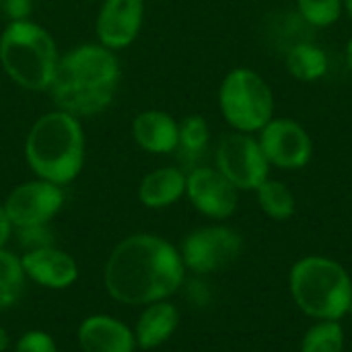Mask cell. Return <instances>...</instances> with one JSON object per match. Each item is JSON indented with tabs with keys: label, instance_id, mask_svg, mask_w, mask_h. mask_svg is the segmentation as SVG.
Here are the masks:
<instances>
[{
	"label": "cell",
	"instance_id": "12",
	"mask_svg": "<svg viewBox=\"0 0 352 352\" xmlns=\"http://www.w3.org/2000/svg\"><path fill=\"white\" fill-rule=\"evenodd\" d=\"M146 21V0H103L95 14V41L111 52L130 47Z\"/></svg>",
	"mask_w": 352,
	"mask_h": 352
},
{
	"label": "cell",
	"instance_id": "8",
	"mask_svg": "<svg viewBox=\"0 0 352 352\" xmlns=\"http://www.w3.org/2000/svg\"><path fill=\"white\" fill-rule=\"evenodd\" d=\"M214 167L239 190L256 192L262 182L270 177V163L256 134L229 132L214 148Z\"/></svg>",
	"mask_w": 352,
	"mask_h": 352
},
{
	"label": "cell",
	"instance_id": "11",
	"mask_svg": "<svg viewBox=\"0 0 352 352\" xmlns=\"http://www.w3.org/2000/svg\"><path fill=\"white\" fill-rule=\"evenodd\" d=\"M186 200L204 219L225 223L239 208V190L214 165H196L186 173Z\"/></svg>",
	"mask_w": 352,
	"mask_h": 352
},
{
	"label": "cell",
	"instance_id": "22",
	"mask_svg": "<svg viewBox=\"0 0 352 352\" xmlns=\"http://www.w3.org/2000/svg\"><path fill=\"white\" fill-rule=\"evenodd\" d=\"M297 14L316 29H328L344 14L342 0H295Z\"/></svg>",
	"mask_w": 352,
	"mask_h": 352
},
{
	"label": "cell",
	"instance_id": "17",
	"mask_svg": "<svg viewBox=\"0 0 352 352\" xmlns=\"http://www.w3.org/2000/svg\"><path fill=\"white\" fill-rule=\"evenodd\" d=\"M138 202L148 210H165L186 198V171L175 165H161L142 175Z\"/></svg>",
	"mask_w": 352,
	"mask_h": 352
},
{
	"label": "cell",
	"instance_id": "25",
	"mask_svg": "<svg viewBox=\"0 0 352 352\" xmlns=\"http://www.w3.org/2000/svg\"><path fill=\"white\" fill-rule=\"evenodd\" d=\"M14 235H16V239H19L23 252H31V250H39V248L54 245V235H52V231H50V225L16 229Z\"/></svg>",
	"mask_w": 352,
	"mask_h": 352
},
{
	"label": "cell",
	"instance_id": "2",
	"mask_svg": "<svg viewBox=\"0 0 352 352\" xmlns=\"http://www.w3.org/2000/svg\"><path fill=\"white\" fill-rule=\"evenodd\" d=\"M122 64L116 52L97 41L70 47L60 56L50 97L54 107L80 120L103 113L116 99Z\"/></svg>",
	"mask_w": 352,
	"mask_h": 352
},
{
	"label": "cell",
	"instance_id": "20",
	"mask_svg": "<svg viewBox=\"0 0 352 352\" xmlns=\"http://www.w3.org/2000/svg\"><path fill=\"white\" fill-rule=\"evenodd\" d=\"M346 334L340 322L322 320L314 322L299 344V352H344Z\"/></svg>",
	"mask_w": 352,
	"mask_h": 352
},
{
	"label": "cell",
	"instance_id": "24",
	"mask_svg": "<svg viewBox=\"0 0 352 352\" xmlns=\"http://www.w3.org/2000/svg\"><path fill=\"white\" fill-rule=\"evenodd\" d=\"M12 352H60L56 338L45 332V330H27L23 332L14 342H12Z\"/></svg>",
	"mask_w": 352,
	"mask_h": 352
},
{
	"label": "cell",
	"instance_id": "10",
	"mask_svg": "<svg viewBox=\"0 0 352 352\" xmlns=\"http://www.w3.org/2000/svg\"><path fill=\"white\" fill-rule=\"evenodd\" d=\"M266 161L274 169L299 171L314 159V140L307 128L293 118H272L258 134Z\"/></svg>",
	"mask_w": 352,
	"mask_h": 352
},
{
	"label": "cell",
	"instance_id": "27",
	"mask_svg": "<svg viewBox=\"0 0 352 352\" xmlns=\"http://www.w3.org/2000/svg\"><path fill=\"white\" fill-rule=\"evenodd\" d=\"M186 285H188V297H190L196 305H206V303H208L210 291H208V287L200 280V276H196V280H192V283L186 280Z\"/></svg>",
	"mask_w": 352,
	"mask_h": 352
},
{
	"label": "cell",
	"instance_id": "14",
	"mask_svg": "<svg viewBox=\"0 0 352 352\" xmlns=\"http://www.w3.org/2000/svg\"><path fill=\"white\" fill-rule=\"evenodd\" d=\"M80 352H136L138 344L132 326L109 314L87 316L76 328Z\"/></svg>",
	"mask_w": 352,
	"mask_h": 352
},
{
	"label": "cell",
	"instance_id": "9",
	"mask_svg": "<svg viewBox=\"0 0 352 352\" xmlns=\"http://www.w3.org/2000/svg\"><path fill=\"white\" fill-rule=\"evenodd\" d=\"M64 188L39 177H31L14 186L2 200L14 231L50 225L64 208Z\"/></svg>",
	"mask_w": 352,
	"mask_h": 352
},
{
	"label": "cell",
	"instance_id": "6",
	"mask_svg": "<svg viewBox=\"0 0 352 352\" xmlns=\"http://www.w3.org/2000/svg\"><path fill=\"white\" fill-rule=\"evenodd\" d=\"M219 111L233 132L258 134L276 109L274 91L268 80L248 68L237 66L225 74L219 85Z\"/></svg>",
	"mask_w": 352,
	"mask_h": 352
},
{
	"label": "cell",
	"instance_id": "28",
	"mask_svg": "<svg viewBox=\"0 0 352 352\" xmlns=\"http://www.w3.org/2000/svg\"><path fill=\"white\" fill-rule=\"evenodd\" d=\"M12 235H14V227L4 210V204L0 202V248H6V243L10 241Z\"/></svg>",
	"mask_w": 352,
	"mask_h": 352
},
{
	"label": "cell",
	"instance_id": "3",
	"mask_svg": "<svg viewBox=\"0 0 352 352\" xmlns=\"http://www.w3.org/2000/svg\"><path fill=\"white\" fill-rule=\"evenodd\" d=\"M23 157L33 177L62 188L70 186L87 161L82 120L58 107L41 113L25 136Z\"/></svg>",
	"mask_w": 352,
	"mask_h": 352
},
{
	"label": "cell",
	"instance_id": "30",
	"mask_svg": "<svg viewBox=\"0 0 352 352\" xmlns=\"http://www.w3.org/2000/svg\"><path fill=\"white\" fill-rule=\"evenodd\" d=\"M6 351H12V340H10V334L4 328H0V352Z\"/></svg>",
	"mask_w": 352,
	"mask_h": 352
},
{
	"label": "cell",
	"instance_id": "33",
	"mask_svg": "<svg viewBox=\"0 0 352 352\" xmlns=\"http://www.w3.org/2000/svg\"><path fill=\"white\" fill-rule=\"evenodd\" d=\"M349 316H351V318H352V301H351V309H349Z\"/></svg>",
	"mask_w": 352,
	"mask_h": 352
},
{
	"label": "cell",
	"instance_id": "26",
	"mask_svg": "<svg viewBox=\"0 0 352 352\" xmlns=\"http://www.w3.org/2000/svg\"><path fill=\"white\" fill-rule=\"evenodd\" d=\"M0 8L8 16V21L31 19V0H0Z\"/></svg>",
	"mask_w": 352,
	"mask_h": 352
},
{
	"label": "cell",
	"instance_id": "31",
	"mask_svg": "<svg viewBox=\"0 0 352 352\" xmlns=\"http://www.w3.org/2000/svg\"><path fill=\"white\" fill-rule=\"evenodd\" d=\"M344 62H346V68L351 70L352 74V35L351 39L346 41V47H344Z\"/></svg>",
	"mask_w": 352,
	"mask_h": 352
},
{
	"label": "cell",
	"instance_id": "18",
	"mask_svg": "<svg viewBox=\"0 0 352 352\" xmlns=\"http://www.w3.org/2000/svg\"><path fill=\"white\" fill-rule=\"evenodd\" d=\"M287 72L299 82H318L328 74L330 60L322 45L314 41H297L285 56Z\"/></svg>",
	"mask_w": 352,
	"mask_h": 352
},
{
	"label": "cell",
	"instance_id": "16",
	"mask_svg": "<svg viewBox=\"0 0 352 352\" xmlns=\"http://www.w3.org/2000/svg\"><path fill=\"white\" fill-rule=\"evenodd\" d=\"M182 324V311L171 299L155 301L140 307L136 324L132 326L140 351H155L167 344Z\"/></svg>",
	"mask_w": 352,
	"mask_h": 352
},
{
	"label": "cell",
	"instance_id": "7",
	"mask_svg": "<svg viewBox=\"0 0 352 352\" xmlns=\"http://www.w3.org/2000/svg\"><path fill=\"white\" fill-rule=\"evenodd\" d=\"M241 252L243 237L239 231L223 223H212L190 231L179 245L186 270L202 278L235 264Z\"/></svg>",
	"mask_w": 352,
	"mask_h": 352
},
{
	"label": "cell",
	"instance_id": "21",
	"mask_svg": "<svg viewBox=\"0 0 352 352\" xmlns=\"http://www.w3.org/2000/svg\"><path fill=\"white\" fill-rule=\"evenodd\" d=\"M210 144V124L200 113H190L179 120V144L177 151L186 159H198Z\"/></svg>",
	"mask_w": 352,
	"mask_h": 352
},
{
	"label": "cell",
	"instance_id": "5",
	"mask_svg": "<svg viewBox=\"0 0 352 352\" xmlns=\"http://www.w3.org/2000/svg\"><path fill=\"white\" fill-rule=\"evenodd\" d=\"M289 293L297 309L309 320L340 322L351 309V272L334 258L303 256L289 272Z\"/></svg>",
	"mask_w": 352,
	"mask_h": 352
},
{
	"label": "cell",
	"instance_id": "32",
	"mask_svg": "<svg viewBox=\"0 0 352 352\" xmlns=\"http://www.w3.org/2000/svg\"><path fill=\"white\" fill-rule=\"evenodd\" d=\"M342 4H344V14L352 21V0H342Z\"/></svg>",
	"mask_w": 352,
	"mask_h": 352
},
{
	"label": "cell",
	"instance_id": "23",
	"mask_svg": "<svg viewBox=\"0 0 352 352\" xmlns=\"http://www.w3.org/2000/svg\"><path fill=\"white\" fill-rule=\"evenodd\" d=\"M25 285H27V276L23 270L21 256H16L8 248H0V287L21 295Z\"/></svg>",
	"mask_w": 352,
	"mask_h": 352
},
{
	"label": "cell",
	"instance_id": "29",
	"mask_svg": "<svg viewBox=\"0 0 352 352\" xmlns=\"http://www.w3.org/2000/svg\"><path fill=\"white\" fill-rule=\"evenodd\" d=\"M19 297H21L19 293H14V291H8V289L0 287V311H6V309H10L12 305H16Z\"/></svg>",
	"mask_w": 352,
	"mask_h": 352
},
{
	"label": "cell",
	"instance_id": "1",
	"mask_svg": "<svg viewBox=\"0 0 352 352\" xmlns=\"http://www.w3.org/2000/svg\"><path fill=\"white\" fill-rule=\"evenodd\" d=\"M188 280L179 248L157 233H132L118 241L103 266V287L122 305L144 307L171 299Z\"/></svg>",
	"mask_w": 352,
	"mask_h": 352
},
{
	"label": "cell",
	"instance_id": "4",
	"mask_svg": "<svg viewBox=\"0 0 352 352\" xmlns=\"http://www.w3.org/2000/svg\"><path fill=\"white\" fill-rule=\"evenodd\" d=\"M60 56L54 35L33 19L8 21L0 33V68L23 91L47 93Z\"/></svg>",
	"mask_w": 352,
	"mask_h": 352
},
{
	"label": "cell",
	"instance_id": "19",
	"mask_svg": "<svg viewBox=\"0 0 352 352\" xmlns=\"http://www.w3.org/2000/svg\"><path fill=\"white\" fill-rule=\"evenodd\" d=\"M256 200L260 210L272 221H289L297 210L293 190L280 179L268 177L266 182H262L256 190Z\"/></svg>",
	"mask_w": 352,
	"mask_h": 352
},
{
	"label": "cell",
	"instance_id": "13",
	"mask_svg": "<svg viewBox=\"0 0 352 352\" xmlns=\"http://www.w3.org/2000/svg\"><path fill=\"white\" fill-rule=\"evenodd\" d=\"M21 262L27 283H33L50 291H66L72 285H76L80 276L78 262L68 252L60 250L56 243L47 248L23 252Z\"/></svg>",
	"mask_w": 352,
	"mask_h": 352
},
{
	"label": "cell",
	"instance_id": "15",
	"mask_svg": "<svg viewBox=\"0 0 352 352\" xmlns=\"http://www.w3.org/2000/svg\"><path fill=\"white\" fill-rule=\"evenodd\" d=\"M136 146L148 155H171L179 144V120L165 109H142L130 124Z\"/></svg>",
	"mask_w": 352,
	"mask_h": 352
}]
</instances>
